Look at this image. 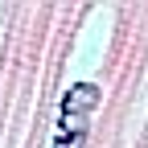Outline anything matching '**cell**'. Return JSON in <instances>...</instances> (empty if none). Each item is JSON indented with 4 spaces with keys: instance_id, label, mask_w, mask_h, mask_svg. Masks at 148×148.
I'll use <instances>...</instances> for the list:
<instances>
[{
    "instance_id": "obj_2",
    "label": "cell",
    "mask_w": 148,
    "mask_h": 148,
    "mask_svg": "<svg viewBox=\"0 0 148 148\" xmlns=\"http://www.w3.org/2000/svg\"><path fill=\"white\" fill-rule=\"evenodd\" d=\"M86 144V136H58L53 140V148H82Z\"/></svg>"
},
{
    "instance_id": "obj_1",
    "label": "cell",
    "mask_w": 148,
    "mask_h": 148,
    "mask_svg": "<svg viewBox=\"0 0 148 148\" xmlns=\"http://www.w3.org/2000/svg\"><path fill=\"white\" fill-rule=\"evenodd\" d=\"M103 99V90L95 82H74L62 90V103H58V136H86L90 115Z\"/></svg>"
}]
</instances>
